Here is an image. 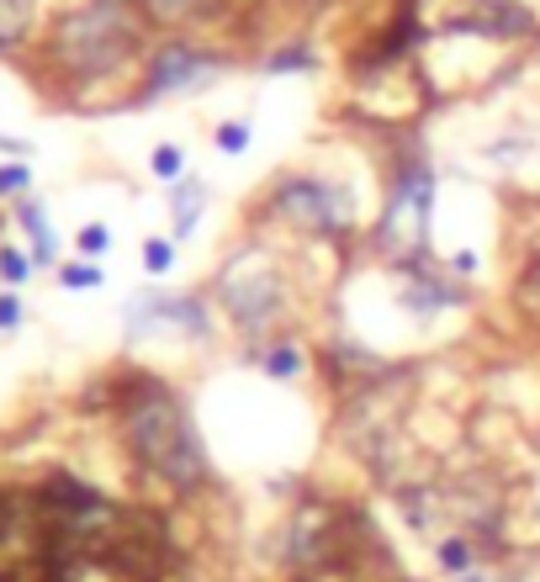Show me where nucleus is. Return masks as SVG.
Here are the masks:
<instances>
[{
  "label": "nucleus",
  "mask_w": 540,
  "mask_h": 582,
  "mask_svg": "<svg viewBox=\"0 0 540 582\" xmlns=\"http://www.w3.org/2000/svg\"><path fill=\"white\" fill-rule=\"evenodd\" d=\"M435 567H440V578L450 582V578H467V572H477V567H488L482 561V551H477V540L471 534H440L435 540Z\"/></svg>",
  "instance_id": "nucleus-14"
},
{
  "label": "nucleus",
  "mask_w": 540,
  "mask_h": 582,
  "mask_svg": "<svg viewBox=\"0 0 540 582\" xmlns=\"http://www.w3.org/2000/svg\"><path fill=\"white\" fill-rule=\"evenodd\" d=\"M207 201H212V186L201 175H180L175 186H165V207H170V239L191 243L197 239L201 218H207Z\"/></svg>",
  "instance_id": "nucleus-10"
},
{
  "label": "nucleus",
  "mask_w": 540,
  "mask_h": 582,
  "mask_svg": "<svg viewBox=\"0 0 540 582\" xmlns=\"http://www.w3.org/2000/svg\"><path fill=\"white\" fill-rule=\"evenodd\" d=\"M249 144H255V122L228 117V122H218V127H212V148H218L222 159H245Z\"/></svg>",
  "instance_id": "nucleus-17"
},
{
  "label": "nucleus",
  "mask_w": 540,
  "mask_h": 582,
  "mask_svg": "<svg viewBox=\"0 0 540 582\" xmlns=\"http://www.w3.org/2000/svg\"><path fill=\"white\" fill-rule=\"evenodd\" d=\"M127 340H148V334H180L191 344H207L218 334V308L207 291H138L123 308Z\"/></svg>",
  "instance_id": "nucleus-6"
},
{
  "label": "nucleus",
  "mask_w": 540,
  "mask_h": 582,
  "mask_svg": "<svg viewBox=\"0 0 540 582\" xmlns=\"http://www.w3.org/2000/svg\"><path fill=\"white\" fill-rule=\"evenodd\" d=\"M74 249H80L85 260H106V254H112V228H106V222H85V228L74 233Z\"/></svg>",
  "instance_id": "nucleus-23"
},
{
  "label": "nucleus",
  "mask_w": 540,
  "mask_h": 582,
  "mask_svg": "<svg viewBox=\"0 0 540 582\" xmlns=\"http://www.w3.org/2000/svg\"><path fill=\"white\" fill-rule=\"evenodd\" d=\"M222 70H233V53L207 49V43H186V38H165L144 59L138 101L148 106V101H165V96H191L201 85H212Z\"/></svg>",
  "instance_id": "nucleus-7"
},
{
  "label": "nucleus",
  "mask_w": 540,
  "mask_h": 582,
  "mask_svg": "<svg viewBox=\"0 0 540 582\" xmlns=\"http://www.w3.org/2000/svg\"><path fill=\"white\" fill-rule=\"evenodd\" d=\"M112 413H117V439H123L127 466L144 482L165 487L175 498H191L212 482V456L197 435V413L175 382L154 376V371H127V376H117Z\"/></svg>",
  "instance_id": "nucleus-1"
},
{
  "label": "nucleus",
  "mask_w": 540,
  "mask_h": 582,
  "mask_svg": "<svg viewBox=\"0 0 540 582\" xmlns=\"http://www.w3.org/2000/svg\"><path fill=\"white\" fill-rule=\"evenodd\" d=\"M445 38H482V43H530L540 38V11L525 0H456L440 17Z\"/></svg>",
  "instance_id": "nucleus-8"
},
{
  "label": "nucleus",
  "mask_w": 540,
  "mask_h": 582,
  "mask_svg": "<svg viewBox=\"0 0 540 582\" xmlns=\"http://www.w3.org/2000/svg\"><path fill=\"white\" fill-rule=\"evenodd\" d=\"M509 308L519 313L525 329H536V334H540V254H530V260L519 266L515 287H509Z\"/></svg>",
  "instance_id": "nucleus-15"
},
{
  "label": "nucleus",
  "mask_w": 540,
  "mask_h": 582,
  "mask_svg": "<svg viewBox=\"0 0 540 582\" xmlns=\"http://www.w3.org/2000/svg\"><path fill=\"white\" fill-rule=\"evenodd\" d=\"M17 323H22V297L0 291V329H17Z\"/></svg>",
  "instance_id": "nucleus-26"
},
{
  "label": "nucleus",
  "mask_w": 540,
  "mask_h": 582,
  "mask_svg": "<svg viewBox=\"0 0 540 582\" xmlns=\"http://www.w3.org/2000/svg\"><path fill=\"white\" fill-rule=\"evenodd\" d=\"M249 222L255 228H276V233H292V239H323L344 249L361 233V196L340 175L281 170L270 175V186L255 196Z\"/></svg>",
  "instance_id": "nucleus-4"
},
{
  "label": "nucleus",
  "mask_w": 540,
  "mask_h": 582,
  "mask_svg": "<svg viewBox=\"0 0 540 582\" xmlns=\"http://www.w3.org/2000/svg\"><path fill=\"white\" fill-rule=\"evenodd\" d=\"M17 222H22V233L32 239V266H53V260H59V239H53L43 201L22 196V201H17Z\"/></svg>",
  "instance_id": "nucleus-13"
},
{
  "label": "nucleus",
  "mask_w": 540,
  "mask_h": 582,
  "mask_svg": "<svg viewBox=\"0 0 540 582\" xmlns=\"http://www.w3.org/2000/svg\"><path fill=\"white\" fill-rule=\"evenodd\" d=\"M148 17L133 6H112V0H91L80 11H64L49 32V70L70 85L85 91L96 80H112L117 70H127L144 53Z\"/></svg>",
  "instance_id": "nucleus-3"
},
{
  "label": "nucleus",
  "mask_w": 540,
  "mask_h": 582,
  "mask_svg": "<svg viewBox=\"0 0 540 582\" xmlns=\"http://www.w3.org/2000/svg\"><path fill=\"white\" fill-rule=\"evenodd\" d=\"M27 191H32V170H27V159L0 165V201H22Z\"/></svg>",
  "instance_id": "nucleus-24"
},
{
  "label": "nucleus",
  "mask_w": 540,
  "mask_h": 582,
  "mask_svg": "<svg viewBox=\"0 0 540 582\" xmlns=\"http://www.w3.org/2000/svg\"><path fill=\"white\" fill-rule=\"evenodd\" d=\"M32 249H17V243H0V281L6 287H22L27 276H32Z\"/></svg>",
  "instance_id": "nucleus-22"
},
{
  "label": "nucleus",
  "mask_w": 540,
  "mask_h": 582,
  "mask_svg": "<svg viewBox=\"0 0 540 582\" xmlns=\"http://www.w3.org/2000/svg\"><path fill=\"white\" fill-rule=\"evenodd\" d=\"M233 11V0H144L148 27H170V32H186V27L201 22H222Z\"/></svg>",
  "instance_id": "nucleus-11"
},
{
  "label": "nucleus",
  "mask_w": 540,
  "mask_h": 582,
  "mask_svg": "<svg viewBox=\"0 0 540 582\" xmlns=\"http://www.w3.org/2000/svg\"><path fill=\"white\" fill-rule=\"evenodd\" d=\"M319 64H323V59H319L313 49H308V43H287V49L270 53L260 70H266V74H313Z\"/></svg>",
  "instance_id": "nucleus-18"
},
{
  "label": "nucleus",
  "mask_w": 540,
  "mask_h": 582,
  "mask_svg": "<svg viewBox=\"0 0 540 582\" xmlns=\"http://www.w3.org/2000/svg\"><path fill=\"white\" fill-rule=\"evenodd\" d=\"M59 287L64 291H101L106 287V270L96 260H74V266H59Z\"/></svg>",
  "instance_id": "nucleus-21"
},
{
  "label": "nucleus",
  "mask_w": 540,
  "mask_h": 582,
  "mask_svg": "<svg viewBox=\"0 0 540 582\" xmlns=\"http://www.w3.org/2000/svg\"><path fill=\"white\" fill-rule=\"evenodd\" d=\"M207 297H212V308L222 313V323L245 340V355L266 350L270 340H281V329H287L297 313L292 270H287V260L260 239H249L222 254Z\"/></svg>",
  "instance_id": "nucleus-2"
},
{
  "label": "nucleus",
  "mask_w": 540,
  "mask_h": 582,
  "mask_svg": "<svg viewBox=\"0 0 540 582\" xmlns=\"http://www.w3.org/2000/svg\"><path fill=\"white\" fill-rule=\"evenodd\" d=\"M266 382H302L308 376V365H313V350L302 340H292V334H281V340H270L266 350H255V355H245Z\"/></svg>",
  "instance_id": "nucleus-12"
},
{
  "label": "nucleus",
  "mask_w": 540,
  "mask_h": 582,
  "mask_svg": "<svg viewBox=\"0 0 540 582\" xmlns=\"http://www.w3.org/2000/svg\"><path fill=\"white\" fill-rule=\"evenodd\" d=\"M387 276H393V287H397V308L408 318H418V323L467 308V281H456L435 260H397V266H387Z\"/></svg>",
  "instance_id": "nucleus-9"
},
{
  "label": "nucleus",
  "mask_w": 540,
  "mask_h": 582,
  "mask_svg": "<svg viewBox=\"0 0 540 582\" xmlns=\"http://www.w3.org/2000/svg\"><path fill=\"white\" fill-rule=\"evenodd\" d=\"M32 22H38V0H0V53L22 49Z\"/></svg>",
  "instance_id": "nucleus-16"
},
{
  "label": "nucleus",
  "mask_w": 540,
  "mask_h": 582,
  "mask_svg": "<svg viewBox=\"0 0 540 582\" xmlns=\"http://www.w3.org/2000/svg\"><path fill=\"white\" fill-rule=\"evenodd\" d=\"M492 582H530V578H525V572H515V567H509V572H498V578H492Z\"/></svg>",
  "instance_id": "nucleus-28"
},
{
  "label": "nucleus",
  "mask_w": 540,
  "mask_h": 582,
  "mask_svg": "<svg viewBox=\"0 0 540 582\" xmlns=\"http://www.w3.org/2000/svg\"><path fill=\"white\" fill-rule=\"evenodd\" d=\"M445 270H450V276H456V281H477V276H482V249H456V254H450V260H445Z\"/></svg>",
  "instance_id": "nucleus-25"
},
{
  "label": "nucleus",
  "mask_w": 540,
  "mask_h": 582,
  "mask_svg": "<svg viewBox=\"0 0 540 582\" xmlns=\"http://www.w3.org/2000/svg\"><path fill=\"white\" fill-rule=\"evenodd\" d=\"M450 582H492L488 567H477V572H467V578H450Z\"/></svg>",
  "instance_id": "nucleus-27"
},
{
  "label": "nucleus",
  "mask_w": 540,
  "mask_h": 582,
  "mask_svg": "<svg viewBox=\"0 0 540 582\" xmlns=\"http://www.w3.org/2000/svg\"><path fill=\"white\" fill-rule=\"evenodd\" d=\"M148 175H154V180H165V186H175L180 175H191V170H186V148H180V144H154V148H148Z\"/></svg>",
  "instance_id": "nucleus-19"
},
{
  "label": "nucleus",
  "mask_w": 540,
  "mask_h": 582,
  "mask_svg": "<svg viewBox=\"0 0 540 582\" xmlns=\"http://www.w3.org/2000/svg\"><path fill=\"white\" fill-rule=\"evenodd\" d=\"M382 218L366 228L371 254L382 260V270L397 260H435V201H440V175L429 165V154L408 144L387 165L382 180Z\"/></svg>",
  "instance_id": "nucleus-5"
},
{
  "label": "nucleus",
  "mask_w": 540,
  "mask_h": 582,
  "mask_svg": "<svg viewBox=\"0 0 540 582\" xmlns=\"http://www.w3.org/2000/svg\"><path fill=\"white\" fill-rule=\"evenodd\" d=\"M180 266V243L165 239V233H148L144 239V270L148 276H170Z\"/></svg>",
  "instance_id": "nucleus-20"
}]
</instances>
